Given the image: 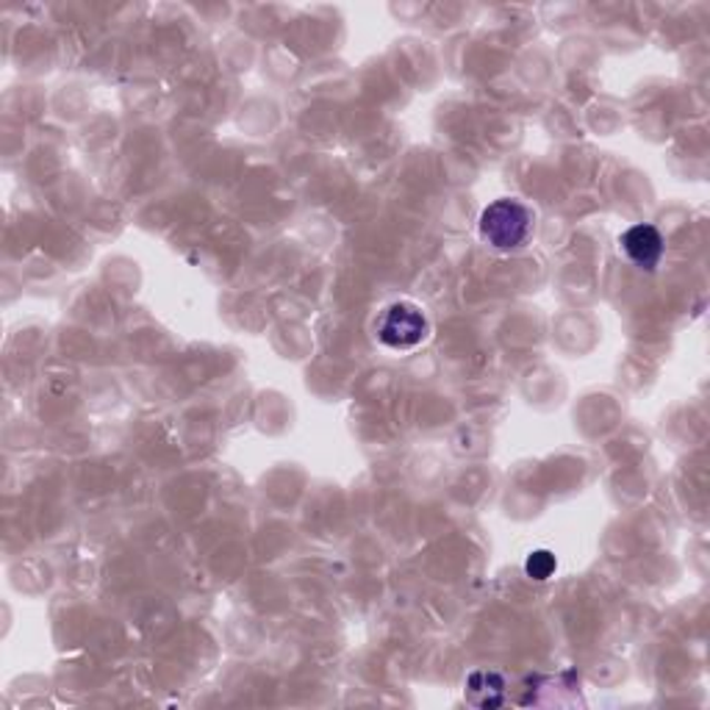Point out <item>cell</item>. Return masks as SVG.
I'll return each mask as SVG.
<instances>
[{"label": "cell", "mask_w": 710, "mask_h": 710, "mask_svg": "<svg viewBox=\"0 0 710 710\" xmlns=\"http://www.w3.org/2000/svg\"><path fill=\"white\" fill-rule=\"evenodd\" d=\"M480 239L499 253H514L525 247L532 236V211L521 200L503 197L486 205L480 214Z\"/></svg>", "instance_id": "1"}, {"label": "cell", "mask_w": 710, "mask_h": 710, "mask_svg": "<svg viewBox=\"0 0 710 710\" xmlns=\"http://www.w3.org/2000/svg\"><path fill=\"white\" fill-rule=\"evenodd\" d=\"M375 338L394 353H414L430 338V320L414 300H394L377 314Z\"/></svg>", "instance_id": "2"}, {"label": "cell", "mask_w": 710, "mask_h": 710, "mask_svg": "<svg viewBox=\"0 0 710 710\" xmlns=\"http://www.w3.org/2000/svg\"><path fill=\"white\" fill-rule=\"evenodd\" d=\"M621 250L627 258L638 266V270H655L663 258V236L655 225H632L621 233L619 239Z\"/></svg>", "instance_id": "3"}, {"label": "cell", "mask_w": 710, "mask_h": 710, "mask_svg": "<svg viewBox=\"0 0 710 710\" xmlns=\"http://www.w3.org/2000/svg\"><path fill=\"white\" fill-rule=\"evenodd\" d=\"M466 699L477 708H497L505 699V680L497 671H471L466 680Z\"/></svg>", "instance_id": "4"}, {"label": "cell", "mask_w": 710, "mask_h": 710, "mask_svg": "<svg viewBox=\"0 0 710 710\" xmlns=\"http://www.w3.org/2000/svg\"><path fill=\"white\" fill-rule=\"evenodd\" d=\"M555 566H558V560H555L552 552H547V549H536V552H530V558H527L525 571L532 577V580H547V577L555 571Z\"/></svg>", "instance_id": "5"}]
</instances>
